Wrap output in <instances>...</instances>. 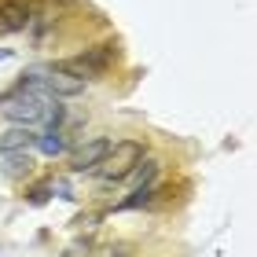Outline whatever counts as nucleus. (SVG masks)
<instances>
[{
  "mask_svg": "<svg viewBox=\"0 0 257 257\" xmlns=\"http://www.w3.org/2000/svg\"><path fill=\"white\" fill-rule=\"evenodd\" d=\"M85 85H88V81L66 74V70H59V66H52L48 77H44V88H48V96H81V92H85Z\"/></svg>",
  "mask_w": 257,
  "mask_h": 257,
  "instance_id": "obj_6",
  "label": "nucleus"
},
{
  "mask_svg": "<svg viewBox=\"0 0 257 257\" xmlns=\"http://www.w3.org/2000/svg\"><path fill=\"white\" fill-rule=\"evenodd\" d=\"M37 147L44 151V155H63V151H66V140H63V133H59V128H48V133H44V136H37Z\"/></svg>",
  "mask_w": 257,
  "mask_h": 257,
  "instance_id": "obj_10",
  "label": "nucleus"
},
{
  "mask_svg": "<svg viewBox=\"0 0 257 257\" xmlns=\"http://www.w3.org/2000/svg\"><path fill=\"white\" fill-rule=\"evenodd\" d=\"M147 155L144 140H114L110 151L103 155V162L96 166V173L103 180H128V173L136 169V162Z\"/></svg>",
  "mask_w": 257,
  "mask_h": 257,
  "instance_id": "obj_1",
  "label": "nucleus"
},
{
  "mask_svg": "<svg viewBox=\"0 0 257 257\" xmlns=\"http://www.w3.org/2000/svg\"><path fill=\"white\" fill-rule=\"evenodd\" d=\"M37 144V133H33V125H11L0 133V155H11V151H26Z\"/></svg>",
  "mask_w": 257,
  "mask_h": 257,
  "instance_id": "obj_7",
  "label": "nucleus"
},
{
  "mask_svg": "<svg viewBox=\"0 0 257 257\" xmlns=\"http://www.w3.org/2000/svg\"><path fill=\"white\" fill-rule=\"evenodd\" d=\"M4 173L8 177H30L33 173V158L26 155V151H11V155H4Z\"/></svg>",
  "mask_w": 257,
  "mask_h": 257,
  "instance_id": "obj_9",
  "label": "nucleus"
},
{
  "mask_svg": "<svg viewBox=\"0 0 257 257\" xmlns=\"http://www.w3.org/2000/svg\"><path fill=\"white\" fill-rule=\"evenodd\" d=\"M114 140H88V144H81L74 155H70V169L74 173H92L103 162V155L110 151Z\"/></svg>",
  "mask_w": 257,
  "mask_h": 257,
  "instance_id": "obj_5",
  "label": "nucleus"
},
{
  "mask_svg": "<svg viewBox=\"0 0 257 257\" xmlns=\"http://www.w3.org/2000/svg\"><path fill=\"white\" fill-rule=\"evenodd\" d=\"M151 202H155V184H136V191L128 195V198H121L114 209H144Z\"/></svg>",
  "mask_w": 257,
  "mask_h": 257,
  "instance_id": "obj_8",
  "label": "nucleus"
},
{
  "mask_svg": "<svg viewBox=\"0 0 257 257\" xmlns=\"http://www.w3.org/2000/svg\"><path fill=\"white\" fill-rule=\"evenodd\" d=\"M158 169H162V166H158L155 158H140V162H136V169L128 173V177H136V184H151V180L158 177Z\"/></svg>",
  "mask_w": 257,
  "mask_h": 257,
  "instance_id": "obj_11",
  "label": "nucleus"
},
{
  "mask_svg": "<svg viewBox=\"0 0 257 257\" xmlns=\"http://www.w3.org/2000/svg\"><path fill=\"white\" fill-rule=\"evenodd\" d=\"M99 220H103L99 213H81V217L74 220V228H77V231H92V228L99 224Z\"/></svg>",
  "mask_w": 257,
  "mask_h": 257,
  "instance_id": "obj_13",
  "label": "nucleus"
},
{
  "mask_svg": "<svg viewBox=\"0 0 257 257\" xmlns=\"http://www.w3.org/2000/svg\"><path fill=\"white\" fill-rule=\"evenodd\" d=\"M4 59H11V48H0V63H4Z\"/></svg>",
  "mask_w": 257,
  "mask_h": 257,
  "instance_id": "obj_14",
  "label": "nucleus"
},
{
  "mask_svg": "<svg viewBox=\"0 0 257 257\" xmlns=\"http://www.w3.org/2000/svg\"><path fill=\"white\" fill-rule=\"evenodd\" d=\"M0 114H4L11 125H37L41 114H44V96H33V92L11 88V92L0 96Z\"/></svg>",
  "mask_w": 257,
  "mask_h": 257,
  "instance_id": "obj_2",
  "label": "nucleus"
},
{
  "mask_svg": "<svg viewBox=\"0 0 257 257\" xmlns=\"http://www.w3.org/2000/svg\"><path fill=\"white\" fill-rule=\"evenodd\" d=\"M37 15V0H0V33H22Z\"/></svg>",
  "mask_w": 257,
  "mask_h": 257,
  "instance_id": "obj_3",
  "label": "nucleus"
},
{
  "mask_svg": "<svg viewBox=\"0 0 257 257\" xmlns=\"http://www.w3.org/2000/svg\"><path fill=\"white\" fill-rule=\"evenodd\" d=\"M52 198V180H44V184H33V188H26V202L30 206H44Z\"/></svg>",
  "mask_w": 257,
  "mask_h": 257,
  "instance_id": "obj_12",
  "label": "nucleus"
},
{
  "mask_svg": "<svg viewBox=\"0 0 257 257\" xmlns=\"http://www.w3.org/2000/svg\"><path fill=\"white\" fill-rule=\"evenodd\" d=\"M118 55H121V48H118V44H114V41H103V44H92V48H85V52L77 55V59L85 63V66H88L96 77H103V74H107V70H110L114 63H118Z\"/></svg>",
  "mask_w": 257,
  "mask_h": 257,
  "instance_id": "obj_4",
  "label": "nucleus"
}]
</instances>
